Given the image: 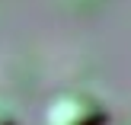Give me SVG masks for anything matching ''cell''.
I'll return each instance as SVG.
<instances>
[{
	"mask_svg": "<svg viewBox=\"0 0 131 125\" xmlns=\"http://www.w3.org/2000/svg\"><path fill=\"white\" fill-rule=\"evenodd\" d=\"M109 109L90 90H64L45 109L42 125H106Z\"/></svg>",
	"mask_w": 131,
	"mask_h": 125,
	"instance_id": "1",
	"label": "cell"
},
{
	"mask_svg": "<svg viewBox=\"0 0 131 125\" xmlns=\"http://www.w3.org/2000/svg\"><path fill=\"white\" fill-rule=\"evenodd\" d=\"M0 125H19V119H16V112H13V109L6 106L3 100H0Z\"/></svg>",
	"mask_w": 131,
	"mask_h": 125,
	"instance_id": "2",
	"label": "cell"
}]
</instances>
